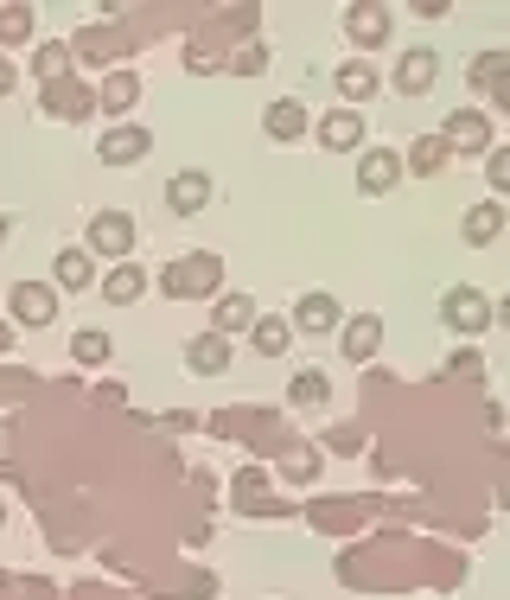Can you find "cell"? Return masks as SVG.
Segmentation results:
<instances>
[{
    "label": "cell",
    "mask_w": 510,
    "mask_h": 600,
    "mask_svg": "<svg viewBox=\"0 0 510 600\" xmlns=\"http://www.w3.org/2000/svg\"><path fill=\"white\" fill-rule=\"evenodd\" d=\"M491 319H498V307L484 301L479 287L459 282V287H447V294H440V326H447V333H466V339H479Z\"/></svg>",
    "instance_id": "6da1fadb"
},
{
    "label": "cell",
    "mask_w": 510,
    "mask_h": 600,
    "mask_svg": "<svg viewBox=\"0 0 510 600\" xmlns=\"http://www.w3.org/2000/svg\"><path fill=\"white\" fill-rule=\"evenodd\" d=\"M90 256H109V262H128V250H134V217L128 211H96L90 217V243H83Z\"/></svg>",
    "instance_id": "7a4b0ae2"
},
{
    "label": "cell",
    "mask_w": 510,
    "mask_h": 600,
    "mask_svg": "<svg viewBox=\"0 0 510 600\" xmlns=\"http://www.w3.org/2000/svg\"><path fill=\"white\" fill-rule=\"evenodd\" d=\"M211 199H217V180H211L204 166H178L173 180H166V211H173V217H198Z\"/></svg>",
    "instance_id": "3957f363"
},
{
    "label": "cell",
    "mask_w": 510,
    "mask_h": 600,
    "mask_svg": "<svg viewBox=\"0 0 510 600\" xmlns=\"http://www.w3.org/2000/svg\"><path fill=\"white\" fill-rule=\"evenodd\" d=\"M313 134H319V148H326V154H364V141H370L364 109H332V115L313 122Z\"/></svg>",
    "instance_id": "277c9868"
},
{
    "label": "cell",
    "mask_w": 510,
    "mask_h": 600,
    "mask_svg": "<svg viewBox=\"0 0 510 600\" xmlns=\"http://www.w3.org/2000/svg\"><path fill=\"white\" fill-rule=\"evenodd\" d=\"M440 148H447V154H484V148H491V115H484V109H453V115L440 122Z\"/></svg>",
    "instance_id": "5b68a950"
},
{
    "label": "cell",
    "mask_w": 510,
    "mask_h": 600,
    "mask_svg": "<svg viewBox=\"0 0 510 600\" xmlns=\"http://www.w3.org/2000/svg\"><path fill=\"white\" fill-rule=\"evenodd\" d=\"M217 275H224V262L217 256H185V262H173V268L160 275V287H166L173 301H192V294H211Z\"/></svg>",
    "instance_id": "8992f818"
},
{
    "label": "cell",
    "mask_w": 510,
    "mask_h": 600,
    "mask_svg": "<svg viewBox=\"0 0 510 600\" xmlns=\"http://www.w3.org/2000/svg\"><path fill=\"white\" fill-rule=\"evenodd\" d=\"M7 307H13V326H51L58 319V287L51 282H20L13 294H7Z\"/></svg>",
    "instance_id": "52a82bcc"
},
{
    "label": "cell",
    "mask_w": 510,
    "mask_h": 600,
    "mask_svg": "<svg viewBox=\"0 0 510 600\" xmlns=\"http://www.w3.org/2000/svg\"><path fill=\"white\" fill-rule=\"evenodd\" d=\"M396 185H402V154H396V148H364V154H357V192L382 199V192H396Z\"/></svg>",
    "instance_id": "ba28073f"
},
{
    "label": "cell",
    "mask_w": 510,
    "mask_h": 600,
    "mask_svg": "<svg viewBox=\"0 0 510 600\" xmlns=\"http://www.w3.org/2000/svg\"><path fill=\"white\" fill-rule=\"evenodd\" d=\"M147 154H153V134L134 129V122H122V129H109L96 141V160H102V166H134V160H147Z\"/></svg>",
    "instance_id": "9c48e42d"
},
{
    "label": "cell",
    "mask_w": 510,
    "mask_h": 600,
    "mask_svg": "<svg viewBox=\"0 0 510 600\" xmlns=\"http://www.w3.org/2000/svg\"><path fill=\"white\" fill-rule=\"evenodd\" d=\"M338 352H345L351 365H370V358L382 352V319H377V314L338 319Z\"/></svg>",
    "instance_id": "30bf717a"
},
{
    "label": "cell",
    "mask_w": 510,
    "mask_h": 600,
    "mask_svg": "<svg viewBox=\"0 0 510 600\" xmlns=\"http://www.w3.org/2000/svg\"><path fill=\"white\" fill-rule=\"evenodd\" d=\"M306 129H313V115H306L300 96H275V103L262 109V134L268 141H306Z\"/></svg>",
    "instance_id": "8fae6325"
},
{
    "label": "cell",
    "mask_w": 510,
    "mask_h": 600,
    "mask_svg": "<svg viewBox=\"0 0 510 600\" xmlns=\"http://www.w3.org/2000/svg\"><path fill=\"white\" fill-rule=\"evenodd\" d=\"M287 326H294V333H338V301L313 287V294H300V301H294Z\"/></svg>",
    "instance_id": "7c38bea8"
},
{
    "label": "cell",
    "mask_w": 510,
    "mask_h": 600,
    "mask_svg": "<svg viewBox=\"0 0 510 600\" xmlns=\"http://www.w3.org/2000/svg\"><path fill=\"white\" fill-rule=\"evenodd\" d=\"M51 275H58V294H90L96 287V256L90 250H58Z\"/></svg>",
    "instance_id": "4fadbf2b"
},
{
    "label": "cell",
    "mask_w": 510,
    "mask_h": 600,
    "mask_svg": "<svg viewBox=\"0 0 510 600\" xmlns=\"http://www.w3.org/2000/svg\"><path fill=\"white\" fill-rule=\"evenodd\" d=\"M459 236H466L472 250H491V243L504 236V205H498V199H479V205L466 211V224H459Z\"/></svg>",
    "instance_id": "5bb4252c"
},
{
    "label": "cell",
    "mask_w": 510,
    "mask_h": 600,
    "mask_svg": "<svg viewBox=\"0 0 510 600\" xmlns=\"http://www.w3.org/2000/svg\"><path fill=\"white\" fill-rule=\"evenodd\" d=\"M141 294H147V268H141V262H115V268L102 275V301H109V307H134Z\"/></svg>",
    "instance_id": "9a60e30c"
},
{
    "label": "cell",
    "mask_w": 510,
    "mask_h": 600,
    "mask_svg": "<svg viewBox=\"0 0 510 600\" xmlns=\"http://www.w3.org/2000/svg\"><path fill=\"white\" fill-rule=\"evenodd\" d=\"M434 71H440V58H434L428 45H415V52H402V64H396V90H402V96H428Z\"/></svg>",
    "instance_id": "2e32d148"
},
{
    "label": "cell",
    "mask_w": 510,
    "mask_h": 600,
    "mask_svg": "<svg viewBox=\"0 0 510 600\" xmlns=\"http://www.w3.org/2000/svg\"><path fill=\"white\" fill-rule=\"evenodd\" d=\"M185 370H192V377H224L230 370V339H217V333L192 339L185 345Z\"/></svg>",
    "instance_id": "e0dca14e"
},
{
    "label": "cell",
    "mask_w": 510,
    "mask_h": 600,
    "mask_svg": "<svg viewBox=\"0 0 510 600\" xmlns=\"http://www.w3.org/2000/svg\"><path fill=\"white\" fill-rule=\"evenodd\" d=\"M287 403H294V409H326L332 403V377L326 370H294V377H287Z\"/></svg>",
    "instance_id": "ac0fdd59"
},
{
    "label": "cell",
    "mask_w": 510,
    "mask_h": 600,
    "mask_svg": "<svg viewBox=\"0 0 510 600\" xmlns=\"http://www.w3.org/2000/svg\"><path fill=\"white\" fill-rule=\"evenodd\" d=\"M211 326H217V339H230V333H249V326H255V301H249V294H217V314H211Z\"/></svg>",
    "instance_id": "d6986e66"
},
{
    "label": "cell",
    "mask_w": 510,
    "mask_h": 600,
    "mask_svg": "<svg viewBox=\"0 0 510 600\" xmlns=\"http://www.w3.org/2000/svg\"><path fill=\"white\" fill-rule=\"evenodd\" d=\"M249 345L262 352V358H280L287 345H294V326L280 314H255V326H249Z\"/></svg>",
    "instance_id": "ffe728a7"
},
{
    "label": "cell",
    "mask_w": 510,
    "mask_h": 600,
    "mask_svg": "<svg viewBox=\"0 0 510 600\" xmlns=\"http://www.w3.org/2000/svg\"><path fill=\"white\" fill-rule=\"evenodd\" d=\"M338 96H345V109H364L370 103V96H377V71H370V64H345V71H338Z\"/></svg>",
    "instance_id": "44dd1931"
},
{
    "label": "cell",
    "mask_w": 510,
    "mask_h": 600,
    "mask_svg": "<svg viewBox=\"0 0 510 600\" xmlns=\"http://www.w3.org/2000/svg\"><path fill=\"white\" fill-rule=\"evenodd\" d=\"M345 27H351L357 45H382V39H389V13H382V7H351Z\"/></svg>",
    "instance_id": "7402d4cb"
},
{
    "label": "cell",
    "mask_w": 510,
    "mask_h": 600,
    "mask_svg": "<svg viewBox=\"0 0 510 600\" xmlns=\"http://www.w3.org/2000/svg\"><path fill=\"white\" fill-rule=\"evenodd\" d=\"M134 103H141V78L134 71H115V78L102 83V115H128Z\"/></svg>",
    "instance_id": "603a6c76"
},
{
    "label": "cell",
    "mask_w": 510,
    "mask_h": 600,
    "mask_svg": "<svg viewBox=\"0 0 510 600\" xmlns=\"http://www.w3.org/2000/svg\"><path fill=\"white\" fill-rule=\"evenodd\" d=\"M504 71H510V52H504V45H491V52L472 58V71H466V78H472V90H498Z\"/></svg>",
    "instance_id": "cb8c5ba5"
},
{
    "label": "cell",
    "mask_w": 510,
    "mask_h": 600,
    "mask_svg": "<svg viewBox=\"0 0 510 600\" xmlns=\"http://www.w3.org/2000/svg\"><path fill=\"white\" fill-rule=\"evenodd\" d=\"M71 352H76V365H109L115 339H109V333H96V326H83V333L71 339Z\"/></svg>",
    "instance_id": "d4e9b609"
},
{
    "label": "cell",
    "mask_w": 510,
    "mask_h": 600,
    "mask_svg": "<svg viewBox=\"0 0 510 600\" xmlns=\"http://www.w3.org/2000/svg\"><path fill=\"white\" fill-rule=\"evenodd\" d=\"M32 39V7H0V45H26Z\"/></svg>",
    "instance_id": "484cf974"
},
{
    "label": "cell",
    "mask_w": 510,
    "mask_h": 600,
    "mask_svg": "<svg viewBox=\"0 0 510 600\" xmlns=\"http://www.w3.org/2000/svg\"><path fill=\"white\" fill-rule=\"evenodd\" d=\"M440 166H447V148H440V134H428V141H421V148L402 160V173H440Z\"/></svg>",
    "instance_id": "4316f807"
},
{
    "label": "cell",
    "mask_w": 510,
    "mask_h": 600,
    "mask_svg": "<svg viewBox=\"0 0 510 600\" xmlns=\"http://www.w3.org/2000/svg\"><path fill=\"white\" fill-rule=\"evenodd\" d=\"M32 71H39L45 83H58L64 71H71V52H64V45H39V58H32Z\"/></svg>",
    "instance_id": "83f0119b"
},
{
    "label": "cell",
    "mask_w": 510,
    "mask_h": 600,
    "mask_svg": "<svg viewBox=\"0 0 510 600\" xmlns=\"http://www.w3.org/2000/svg\"><path fill=\"white\" fill-rule=\"evenodd\" d=\"M484 180H491V192H504V185H510V154H504V148H491V160H484Z\"/></svg>",
    "instance_id": "f1b7e54d"
},
{
    "label": "cell",
    "mask_w": 510,
    "mask_h": 600,
    "mask_svg": "<svg viewBox=\"0 0 510 600\" xmlns=\"http://www.w3.org/2000/svg\"><path fill=\"white\" fill-rule=\"evenodd\" d=\"M262 64H268V52H262V45H249V52H236V71H262Z\"/></svg>",
    "instance_id": "f546056e"
},
{
    "label": "cell",
    "mask_w": 510,
    "mask_h": 600,
    "mask_svg": "<svg viewBox=\"0 0 510 600\" xmlns=\"http://www.w3.org/2000/svg\"><path fill=\"white\" fill-rule=\"evenodd\" d=\"M7 96H13V64L0 58V103H7Z\"/></svg>",
    "instance_id": "4dcf8cb0"
},
{
    "label": "cell",
    "mask_w": 510,
    "mask_h": 600,
    "mask_svg": "<svg viewBox=\"0 0 510 600\" xmlns=\"http://www.w3.org/2000/svg\"><path fill=\"white\" fill-rule=\"evenodd\" d=\"M7 243H13V217H7V211H0V250H7Z\"/></svg>",
    "instance_id": "1f68e13d"
},
{
    "label": "cell",
    "mask_w": 510,
    "mask_h": 600,
    "mask_svg": "<svg viewBox=\"0 0 510 600\" xmlns=\"http://www.w3.org/2000/svg\"><path fill=\"white\" fill-rule=\"evenodd\" d=\"M7 345H13V326H0V352H7Z\"/></svg>",
    "instance_id": "d6a6232c"
},
{
    "label": "cell",
    "mask_w": 510,
    "mask_h": 600,
    "mask_svg": "<svg viewBox=\"0 0 510 600\" xmlns=\"http://www.w3.org/2000/svg\"><path fill=\"white\" fill-rule=\"evenodd\" d=\"M0 523H7V505H0Z\"/></svg>",
    "instance_id": "836d02e7"
}]
</instances>
